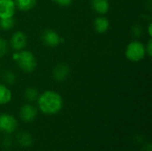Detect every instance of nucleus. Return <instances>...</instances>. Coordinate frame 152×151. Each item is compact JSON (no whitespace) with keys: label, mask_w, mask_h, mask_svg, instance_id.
I'll return each mask as SVG.
<instances>
[{"label":"nucleus","mask_w":152,"mask_h":151,"mask_svg":"<svg viewBox=\"0 0 152 151\" xmlns=\"http://www.w3.org/2000/svg\"><path fill=\"white\" fill-rule=\"evenodd\" d=\"M39 110L45 115H55L63 107V100L60 93L54 91H45L37 98Z\"/></svg>","instance_id":"nucleus-1"},{"label":"nucleus","mask_w":152,"mask_h":151,"mask_svg":"<svg viewBox=\"0 0 152 151\" xmlns=\"http://www.w3.org/2000/svg\"><path fill=\"white\" fill-rule=\"evenodd\" d=\"M13 59L18 63L19 68L25 73H31L37 67V60L29 51H20L13 54Z\"/></svg>","instance_id":"nucleus-2"},{"label":"nucleus","mask_w":152,"mask_h":151,"mask_svg":"<svg viewBox=\"0 0 152 151\" xmlns=\"http://www.w3.org/2000/svg\"><path fill=\"white\" fill-rule=\"evenodd\" d=\"M146 51L145 46L142 42L139 41H133L131 42L126 50V58L134 62H137L142 61L145 56Z\"/></svg>","instance_id":"nucleus-3"},{"label":"nucleus","mask_w":152,"mask_h":151,"mask_svg":"<svg viewBox=\"0 0 152 151\" xmlns=\"http://www.w3.org/2000/svg\"><path fill=\"white\" fill-rule=\"evenodd\" d=\"M18 128L17 119L11 114H0V132L5 134L13 133Z\"/></svg>","instance_id":"nucleus-4"},{"label":"nucleus","mask_w":152,"mask_h":151,"mask_svg":"<svg viewBox=\"0 0 152 151\" xmlns=\"http://www.w3.org/2000/svg\"><path fill=\"white\" fill-rule=\"evenodd\" d=\"M41 38L43 43L49 47H56L61 44V41H63L57 32L49 28L44 30Z\"/></svg>","instance_id":"nucleus-5"},{"label":"nucleus","mask_w":152,"mask_h":151,"mask_svg":"<svg viewBox=\"0 0 152 151\" xmlns=\"http://www.w3.org/2000/svg\"><path fill=\"white\" fill-rule=\"evenodd\" d=\"M37 116V109L32 104H24L20 109V117L26 123L33 122Z\"/></svg>","instance_id":"nucleus-6"},{"label":"nucleus","mask_w":152,"mask_h":151,"mask_svg":"<svg viewBox=\"0 0 152 151\" xmlns=\"http://www.w3.org/2000/svg\"><path fill=\"white\" fill-rule=\"evenodd\" d=\"M28 40H27V36L23 32L20 31H17L15 32L10 40V44L12 48L16 51V52H20L21 50H23L26 45H27Z\"/></svg>","instance_id":"nucleus-7"},{"label":"nucleus","mask_w":152,"mask_h":151,"mask_svg":"<svg viewBox=\"0 0 152 151\" xmlns=\"http://www.w3.org/2000/svg\"><path fill=\"white\" fill-rule=\"evenodd\" d=\"M15 9L16 6L13 0H0V19L12 17Z\"/></svg>","instance_id":"nucleus-8"},{"label":"nucleus","mask_w":152,"mask_h":151,"mask_svg":"<svg viewBox=\"0 0 152 151\" xmlns=\"http://www.w3.org/2000/svg\"><path fill=\"white\" fill-rule=\"evenodd\" d=\"M69 68L68 64L61 62L57 64L53 70V77L57 82H62L67 79L69 75Z\"/></svg>","instance_id":"nucleus-9"},{"label":"nucleus","mask_w":152,"mask_h":151,"mask_svg":"<svg viewBox=\"0 0 152 151\" xmlns=\"http://www.w3.org/2000/svg\"><path fill=\"white\" fill-rule=\"evenodd\" d=\"M16 140L18 144L22 148H28L33 145L34 138L33 136L28 132H20L16 135Z\"/></svg>","instance_id":"nucleus-10"},{"label":"nucleus","mask_w":152,"mask_h":151,"mask_svg":"<svg viewBox=\"0 0 152 151\" xmlns=\"http://www.w3.org/2000/svg\"><path fill=\"white\" fill-rule=\"evenodd\" d=\"M91 5L93 10L99 14H105L110 9L109 0H91Z\"/></svg>","instance_id":"nucleus-11"},{"label":"nucleus","mask_w":152,"mask_h":151,"mask_svg":"<svg viewBox=\"0 0 152 151\" xmlns=\"http://www.w3.org/2000/svg\"><path fill=\"white\" fill-rule=\"evenodd\" d=\"M94 29L95 31H97L98 33H105L109 28H110V21L107 18L103 17V16H100L97 17L94 21Z\"/></svg>","instance_id":"nucleus-12"},{"label":"nucleus","mask_w":152,"mask_h":151,"mask_svg":"<svg viewBox=\"0 0 152 151\" xmlns=\"http://www.w3.org/2000/svg\"><path fill=\"white\" fill-rule=\"evenodd\" d=\"M15 6L20 11H29L37 4V0H13Z\"/></svg>","instance_id":"nucleus-13"},{"label":"nucleus","mask_w":152,"mask_h":151,"mask_svg":"<svg viewBox=\"0 0 152 151\" xmlns=\"http://www.w3.org/2000/svg\"><path fill=\"white\" fill-rule=\"evenodd\" d=\"M12 100V92L10 89L4 85L3 84H0V105H4L10 102Z\"/></svg>","instance_id":"nucleus-14"},{"label":"nucleus","mask_w":152,"mask_h":151,"mask_svg":"<svg viewBox=\"0 0 152 151\" xmlns=\"http://www.w3.org/2000/svg\"><path fill=\"white\" fill-rule=\"evenodd\" d=\"M38 96H39V93L34 87H28L24 92V98L30 102L37 101Z\"/></svg>","instance_id":"nucleus-15"},{"label":"nucleus","mask_w":152,"mask_h":151,"mask_svg":"<svg viewBox=\"0 0 152 151\" xmlns=\"http://www.w3.org/2000/svg\"><path fill=\"white\" fill-rule=\"evenodd\" d=\"M14 27V20L12 17L11 18H4L0 19V28L3 30H10Z\"/></svg>","instance_id":"nucleus-16"},{"label":"nucleus","mask_w":152,"mask_h":151,"mask_svg":"<svg viewBox=\"0 0 152 151\" xmlns=\"http://www.w3.org/2000/svg\"><path fill=\"white\" fill-rule=\"evenodd\" d=\"M3 79L7 85H13L16 81V77L15 74L11 71V70H6L3 74Z\"/></svg>","instance_id":"nucleus-17"},{"label":"nucleus","mask_w":152,"mask_h":151,"mask_svg":"<svg viewBox=\"0 0 152 151\" xmlns=\"http://www.w3.org/2000/svg\"><path fill=\"white\" fill-rule=\"evenodd\" d=\"M142 32H143V30H142V26H140L138 24L134 25L131 29V33L133 34V36L134 37H141V36L142 35Z\"/></svg>","instance_id":"nucleus-18"},{"label":"nucleus","mask_w":152,"mask_h":151,"mask_svg":"<svg viewBox=\"0 0 152 151\" xmlns=\"http://www.w3.org/2000/svg\"><path fill=\"white\" fill-rule=\"evenodd\" d=\"M7 50H8L7 43L5 42V40L0 38V57H3L4 55H5V53H7Z\"/></svg>","instance_id":"nucleus-19"},{"label":"nucleus","mask_w":152,"mask_h":151,"mask_svg":"<svg viewBox=\"0 0 152 151\" xmlns=\"http://www.w3.org/2000/svg\"><path fill=\"white\" fill-rule=\"evenodd\" d=\"M3 146L6 149H9L12 146V140L10 137H5L3 141Z\"/></svg>","instance_id":"nucleus-20"},{"label":"nucleus","mask_w":152,"mask_h":151,"mask_svg":"<svg viewBox=\"0 0 152 151\" xmlns=\"http://www.w3.org/2000/svg\"><path fill=\"white\" fill-rule=\"evenodd\" d=\"M52 1H54L58 4L62 6H68L72 3V0H52Z\"/></svg>","instance_id":"nucleus-21"},{"label":"nucleus","mask_w":152,"mask_h":151,"mask_svg":"<svg viewBox=\"0 0 152 151\" xmlns=\"http://www.w3.org/2000/svg\"><path fill=\"white\" fill-rule=\"evenodd\" d=\"M145 51L146 53H148L149 56H151L152 55V40L150 39L148 44H147V46L145 47Z\"/></svg>","instance_id":"nucleus-22"},{"label":"nucleus","mask_w":152,"mask_h":151,"mask_svg":"<svg viewBox=\"0 0 152 151\" xmlns=\"http://www.w3.org/2000/svg\"><path fill=\"white\" fill-rule=\"evenodd\" d=\"M144 147H145V148H144L145 151H151V143L146 144Z\"/></svg>","instance_id":"nucleus-23"},{"label":"nucleus","mask_w":152,"mask_h":151,"mask_svg":"<svg viewBox=\"0 0 152 151\" xmlns=\"http://www.w3.org/2000/svg\"><path fill=\"white\" fill-rule=\"evenodd\" d=\"M151 28H152V24L151 23V24H150V26H149V29H148V30H149V34H150V36H151L152 35Z\"/></svg>","instance_id":"nucleus-24"}]
</instances>
